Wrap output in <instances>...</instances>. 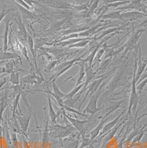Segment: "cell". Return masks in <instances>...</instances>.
Masks as SVG:
<instances>
[{
    "label": "cell",
    "mask_w": 147,
    "mask_h": 148,
    "mask_svg": "<svg viewBox=\"0 0 147 148\" xmlns=\"http://www.w3.org/2000/svg\"><path fill=\"white\" fill-rule=\"evenodd\" d=\"M104 85H104H101L99 88V91H98L94 95H92V97L90 99V101H89L88 105H87L85 109L83 111V113H87L93 114L97 111L99 110L98 109L97 106H96L97 102H98V99L101 93L102 88H103Z\"/></svg>",
    "instance_id": "6da1fadb"
},
{
    "label": "cell",
    "mask_w": 147,
    "mask_h": 148,
    "mask_svg": "<svg viewBox=\"0 0 147 148\" xmlns=\"http://www.w3.org/2000/svg\"><path fill=\"white\" fill-rule=\"evenodd\" d=\"M14 62L13 61H10L6 63L5 69V73H11L13 71V68Z\"/></svg>",
    "instance_id": "d4e9b609"
},
{
    "label": "cell",
    "mask_w": 147,
    "mask_h": 148,
    "mask_svg": "<svg viewBox=\"0 0 147 148\" xmlns=\"http://www.w3.org/2000/svg\"><path fill=\"white\" fill-rule=\"evenodd\" d=\"M106 77H107V76H105V75H104V76H102V77L101 78L98 79V80H95L94 81L92 82V84H91V85L89 87V88L87 92L86 93V96H85V98L84 99V100L82 101V102L80 104V106H79V108H80V107L81 106L82 104L83 103V102L85 101V99L87 97V96L89 95H90V96H92V94L98 90V88L99 87V86H100V84L102 83V82L104 80V79H106Z\"/></svg>",
    "instance_id": "277c9868"
},
{
    "label": "cell",
    "mask_w": 147,
    "mask_h": 148,
    "mask_svg": "<svg viewBox=\"0 0 147 148\" xmlns=\"http://www.w3.org/2000/svg\"><path fill=\"white\" fill-rule=\"evenodd\" d=\"M8 104V93L6 92L2 97L0 99V123L2 120V114L3 112L6 108Z\"/></svg>",
    "instance_id": "8fae6325"
},
{
    "label": "cell",
    "mask_w": 147,
    "mask_h": 148,
    "mask_svg": "<svg viewBox=\"0 0 147 148\" xmlns=\"http://www.w3.org/2000/svg\"><path fill=\"white\" fill-rule=\"evenodd\" d=\"M4 73H5V67L0 68V74Z\"/></svg>",
    "instance_id": "f546056e"
},
{
    "label": "cell",
    "mask_w": 147,
    "mask_h": 148,
    "mask_svg": "<svg viewBox=\"0 0 147 148\" xmlns=\"http://www.w3.org/2000/svg\"><path fill=\"white\" fill-rule=\"evenodd\" d=\"M121 115H122V114L120 115V116H119L117 118H116L113 121H112V122H111L110 123L107 124V125H106L105 127H104V131H107L108 130L111 129L115 124L117 122V121H118L119 118L121 116Z\"/></svg>",
    "instance_id": "4316f807"
},
{
    "label": "cell",
    "mask_w": 147,
    "mask_h": 148,
    "mask_svg": "<svg viewBox=\"0 0 147 148\" xmlns=\"http://www.w3.org/2000/svg\"><path fill=\"white\" fill-rule=\"evenodd\" d=\"M17 4H19L23 8H25V10H27L28 11H32L34 9L33 7H32L30 6L29 4H28L25 1L23 0H17L16 1Z\"/></svg>",
    "instance_id": "603a6c76"
},
{
    "label": "cell",
    "mask_w": 147,
    "mask_h": 148,
    "mask_svg": "<svg viewBox=\"0 0 147 148\" xmlns=\"http://www.w3.org/2000/svg\"><path fill=\"white\" fill-rule=\"evenodd\" d=\"M11 11V10H3L0 12V23L3 18L6 16L7 13Z\"/></svg>",
    "instance_id": "83f0119b"
},
{
    "label": "cell",
    "mask_w": 147,
    "mask_h": 148,
    "mask_svg": "<svg viewBox=\"0 0 147 148\" xmlns=\"http://www.w3.org/2000/svg\"><path fill=\"white\" fill-rule=\"evenodd\" d=\"M141 35V32L140 31L137 32L135 35H133V37H131L130 39H129L127 43L126 44V51L124 52V54H126L127 51L129 50H131L133 48V47H135L137 43V42L138 39H139V37H140Z\"/></svg>",
    "instance_id": "9c48e42d"
},
{
    "label": "cell",
    "mask_w": 147,
    "mask_h": 148,
    "mask_svg": "<svg viewBox=\"0 0 147 148\" xmlns=\"http://www.w3.org/2000/svg\"><path fill=\"white\" fill-rule=\"evenodd\" d=\"M17 120L18 121L19 125L21 127V130L22 132L23 135H25L29 128V125L30 123L32 114H28L27 115H19L16 114L15 116Z\"/></svg>",
    "instance_id": "3957f363"
},
{
    "label": "cell",
    "mask_w": 147,
    "mask_h": 148,
    "mask_svg": "<svg viewBox=\"0 0 147 148\" xmlns=\"http://www.w3.org/2000/svg\"><path fill=\"white\" fill-rule=\"evenodd\" d=\"M11 77L9 81L11 82L13 85L17 86L19 84V73L13 71L11 73Z\"/></svg>",
    "instance_id": "ffe728a7"
},
{
    "label": "cell",
    "mask_w": 147,
    "mask_h": 148,
    "mask_svg": "<svg viewBox=\"0 0 147 148\" xmlns=\"http://www.w3.org/2000/svg\"><path fill=\"white\" fill-rule=\"evenodd\" d=\"M89 43V41L87 40H84V41H81L80 42H78L77 43L74 44L70 45L68 47L69 48H80V47H85L86 45Z\"/></svg>",
    "instance_id": "cb8c5ba5"
},
{
    "label": "cell",
    "mask_w": 147,
    "mask_h": 148,
    "mask_svg": "<svg viewBox=\"0 0 147 148\" xmlns=\"http://www.w3.org/2000/svg\"><path fill=\"white\" fill-rule=\"evenodd\" d=\"M80 65V69L79 74L78 75V80L76 86L80 85L81 82H82V79H84L85 75V62H82L81 63H79Z\"/></svg>",
    "instance_id": "9a60e30c"
},
{
    "label": "cell",
    "mask_w": 147,
    "mask_h": 148,
    "mask_svg": "<svg viewBox=\"0 0 147 148\" xmlns=\"http://www.w3.org/2000/svg\"><path fill=\"white\" fill-rule=\"evenodd\" d=\"M70 134L67 128L60 125H53L49 136L53 139H62Z\"/></svg>",
    "instance_id": "7a4b0ae2"
},
{
    "label": "cell",
    "mask_w": 147,
    "mask_h": 148,
    "mask_svg": "<svg viewBox=\"0 0 147 148\" xmlns=\"http://www.w3.org/2000/svg\"><path fill=\"white\" fill-rule=\"evenodd\" d=\"M144 15V14L143 13L135 11V12L123 13L122 14V18H126L135 19L142 18L143 17Z\"/></svg>",
    "instance_id": "2e32d148"
},
{
    "label": "cell",
    "mask_w": 147,
    "mask_h": 148,
    "mask_svg": "<svg viewBox=\"0 0 147 148\" xmlns=\"http://www.w3.org/2000/svg\"><path fill=\"white\" fill-rule=\"evenodd\" d=\"M51 82L52 84V87H53V93L56 96H57L59 97L60 98L64 99V97H65V95L59 90V87L55 84V81H52Z\"/></svg>",
    "instance_id": "d6986e66"
},
{
    "label": "cell",
    "mask_w": 147,
    "mask_h": 148,
    "mask_svg": "<svg viewBox=\"0 0 147 148\" xmlns=\"http://www.w3.org/2000/svg\"><path fill=\"white\" fill-rule=\"evenodd\" d=\"M135 74L133 76V79L132 81V92L131 94V97L129 101V112H130L131 108L134 106L135 107V106L137 103L138 97L136 92V88H135Z\"/></svg>",
    "instance_id": "5b68a950"
},
{
    "label": "cell",
    "mask_w": 147,
    "mask_h": 148,
    "mask_svg": "<svg viewBox=\"0 0 147 148\" xmlns=\"http://www.w3.org/2000/svg\"><path fill=\"white\" fill-rule=\"evenodd\" d=\"M27 42H28V44L29 45L30 49V50H31V53H32V54L33 59H34V62H35L36 68V69L38 70L37 62H36V54H35V51H34V42H33V38L28 34H27Z\"/></svg>",
    "instance_id": "5bb4252c"
},
{
    "label": "cell",
    "mask_w": 147,
    "mask_h": 148,
    "mask_svg": "<svg viewBox=\"0 0 147 148\" xmlns=\"http://www.w3.org/2000/svg\"><path fill=\"white\" fill-rule=\"evenodd\" d=\"M63 114H64V117L67 118V119H68L70 121V122L73 125L74 127L76 130H79V132H81L82 130L84 124L87 122V121H79L78 119H75L74 118L71 117L67 116V114H66L65 113L64 110H63Z\"/></svg>",
    "instance_id": "8992f818"
},
{
    "label": "cell",
    "mask_w": 147,
    "mask_h": 148,
    "mask_svg": "<svg viewBox=\"0 0 147 148\" xmlns=\"http://www.w3.org/2000/svg\"><path fill=\"white\" fill-rule=\"evenodd\" d=\"M139 68H138V70L137 71V73L138 74L137 75V78L139 77V76H141V74L143 71L144 68H145L146 66V64H147V61H146L143 64L142 62H141V56H140V62H139Z\"/></svg>",
    "instance_id": "484cf974"
},
{
    "label": "cell",
    "mask_w": 147,
    "mask_h": 148,
    "mask_svg": "<svg viewBox=\"0 0 147 148\" xmlns=\"http://www.w3.org/2000/svg\"><path fill=\"white\" fill-rule=\"evenodd\" d=\"M146 8H147V6H146Z\"/></svg>",
    "instance_id": "4dcf8cb0"
},
{
    "label": "cell",
    "mask_w": 147,
    "mask_h": 148,
    "mask_svg": "<svg viewBox=\"0 0 147 148\" xmlns=\"http://www.w3.org/2000/svg\"><path fill=\"white\" fill-rule=\"evenodd\" d=\"M47 99H48V110H49V117L52 124L53 125H55L56 124V118H58V115L56 113L53 105L52 103L51 98L50 97V95L47 93Z\"/></svg>",
    "instance_id": "52a82bcc"
},
{
    "label": "cell",
    "mask_w": 147,
    "mask_h": 148,
    "mask_svg": "<svg viewBox=\"0 0 147 148\" xmlns=\"http://www.w3.org/2000/svg\"><path fill=\"white\" fill-rule=\"evenodd\" d=\"M21 92L19 93V94L15 97L13 101V111H12V118H14L15 117V115H16V111L17 110V108L18 107L19 105V99L21 97Z\"/></svg>",
    "instance_id": "44dd1931"
},
{
    "label": "cell",
    "mask_w": 147,
    "mask_h": 148,
    "mask_svg": "<svg viewBox=\"0 0 147 148\" xmlns=\"http://www.w3.org/2000/svg\"><path fill=\"white\" fill-rule=\"evenodd\" d=\"M84 86V84H82L78 86L75 87L71 92H70L67 95H65V97H64V100L71 99H73L74 96L76 95V93L78 92V91L82 88V87Z\"/></svg>",
    "instance_id": "e0dca14e"
},
{
    "label": "cell",
    "mask_w": 147,
    "mask_h": 148,
    "mask_svg": "<svg viewBox=\"0 0 147 148\" xmlns=\"http://www.w3.org/2000/svg\"><path fill=\"white\" fill-rule=\"evenodd\" d=\"M98 47H97L95 50H93L92 51V53L88 56L86 59H85L84 60H82L81 62H89V66L90 67H91V64H92V62L93 61V59L95 57V56L96 55V52L98 50Z\"/></svg>",
    "instance_id": "7402d4cb"
},
{
    "label": "cell",
    "mask_w": 147,
    "mask_h": 148,
    "mask_svg": "<svg viewBox=\"0 0 147 148\" xmlns=\"http://www.w3.org/2000/svg\"><path fill=\"white\" fill-rule=\"evenodd\" d=\"M102 19H122V14H121V11H115L109 13L108 14H104L102 17Z\"/></svg>",
    "instance_id": "ac0fdd59"
},
{
    "label": "cell",
    "mask_w": 147,
    "mask_h": 148,
    "mask_svg": "<svg viewBox=\"0 0 147 148\" xmlns=\"http://www.w3.org/2000/svg\"><path fill=\"white\" fill-rule=\"evenodd\" d=\"M10 18L6 19L5 22V28L3 34L0 38L3 39V51H7L8 49V31H9V26H10Z\"/></svg>",
    "instance_id": "ba28073f"
},
{
    "label": "cell",
    "mask_w": 147,
    "mask_h": 148,
    "mask_svg": "<svg viewBox=\"0 0 147 148\" xmlns=\"http://www.w3.org/2000/svg\"><path fill=\"white\" fill-rule=\"evenodd\" d=\"M23 145H24V148H31V145L30 143L26 140V138L23 136Z\"/></svg>",
    "instance_id": "f1b7e54d"
},
{
    "label": "cell",
    "mask_w": 147,
    "mask_h": 148,
    "mask_svg": "<svg viewBox=\"0 0 147 148\" xmlns=\"http://www.w3.org/2000/svg\"><path fill=\"white\" fill-rule=\"evenodd\" d=\"M16 58L21 59L19 56L16 54L4 51H0V61L6 60L8 59H14Z\"/></svg>",
    "instance_id": "4fadbf2b"
},
{
    "label": "cell",
    "mask_w": 147,
    "mask_h": 148,
    "mask_svg": "<svg viewBox=\"0 0 147 148\" xmlns=\"http://www.w3.org/2000/svg\"><path fill=\"white\" fill-rule=\"evenodd\" d=\"M89 39V38H73V39H68L67 40H64V41H63L61 42H60L58 44V45H60L61 47H65V46H69L70 45H72V44H74L77 43L78 42H80L81 41H84V40H86Z\"/></svg>",
    "instance_id": "7c38bea8"
},
{
    "label": "cell",
    "mask_w": 147,
    "mask_h": 148,
    "mask_svg": "<svg viewBox=\"0 0 147 148\" xmlns=\"http://www.w3.org/2000/svg\"><path fill=\"white\" fill-rule=\"evenodd\" d=\"M49 120L48 118L47 119L45 127L44 130L43 138H42V148H47L49 142Z\"/></svg>",
    "instance_id": "30bf717a"
}]
</instances>
